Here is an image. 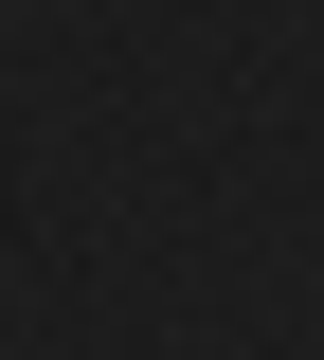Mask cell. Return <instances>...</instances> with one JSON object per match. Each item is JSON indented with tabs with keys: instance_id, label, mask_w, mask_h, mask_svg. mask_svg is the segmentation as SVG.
<instances>
[]
</instances>
